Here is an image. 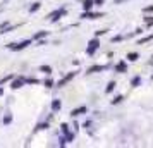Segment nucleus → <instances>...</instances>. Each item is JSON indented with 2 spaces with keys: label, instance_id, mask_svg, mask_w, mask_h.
I'll list each match as a JSON object with an SVG mask.
<instances>
[{
  "label": "nucleus",
  "instance_id": "nucleus-1",
  "mask_svg": "<svg viewBox=\"0 0 153 148\" xmlns=\"http://www.w3.org/2000/svg\"><path fill=\"white\" fill-rule=\"evenodd\" d=\"M31 42L33 40H24L22 43H9V50H12V52H17V50H22V48H26L28 45H31Z\"/></svg>",
  "mask_w": 153,
  "mask_h": 148
},
{
  "label": "nucleus",
  "instance_id": "nucleus-2",
  "mask_svg": "<svg viewBox=\"0 0 153 148\" xmlns=\"http://www.w3.org/2000/svg\"><path fill=\"white\" fill-rule=\"evenodd\" d=\"M100 47V42H98V38H93L90 43H88V48H86V54L88 55H93L95 52H97V48Z\"/></svg>",
  "mask_w": 153,
  "mask_h": 148
},
{
  "label": "nucleus",
  "instance_id": "nucleus-3",
  "mask_svg": "<svg viewBox=\"0 0 153 148\" xmlns=\"http://www.w3.org/2000/svg\"><path fill=\"white\" fill-rule=\"evenodd\" d=\"M65 14H67V10H65V9H59V10H55V12H52L48 17H50V21H52V22H57L62 16H65Z\"/></svg>",
  "mask_w": 153,
  "mask_h": 148
},
{
  "label": "nucleus",
  "instance_id": "nucleus-4",
  "mask_svg": "<svg viewBox=\"0 0 153 148\" xmlns=\"http://www.w3.org/2000/svg\"><path fill=\"white\" fill-rule=\"evenodd\" d=\"M74 76H76V72H69L67 76H64V78L60 79L59 83H57V86H59V88H62V86H65V85H67V83H69V81H71V79L74 78Z\"/></svg>",
  "mask_w": 153,
  "mask_h": 148
},
{
  "label": "nucleus",
  "instance_id": "nucleus-5",
  "mask_svg": "<svg viewBox=\"0 0 153 148\" xmlns=\"http://www.w3.org/2000/svg\"><path fill=\"white\" fill-rule=\"evenodd\" d=\"M98 17H102V14H95L91 10H84L81 14V19H98Z\"/></svg>",
  "mask_w": 153,
  "mask_h": 148
},
{
  "label": "nucleus",
  "instance_id": "nucleus-6",
  "mask_svg": "<svg viewBox=\"0 0 153 148\" xmlns=\"http://www.w3.org/2000/svg\"><path fill=\"white\" fill-rule=\"evenodd\" d=\"M88 112V107H77L74 110H71V117H77V115H81V114H86Z\"/></svg>",
  "mask_w": 153,
  "mask_h": 148
},
{
  "label": "nucleus",
  "instance_id": "nucleus-7",
  "mask_svg": "<svg viewBox=\"0 0 153 148\" xmlns=\"http://www.w3.org/2000/svg\"><path fill=\"white\" fill-rule=\"evenodd\" d=\"M12 83H10V88L12 90H19V88H22V85H24V79L19 78V79H10Z\"/></svg>",
  "mask_w": 153,
  "mask_h": 148
},
{
  "label": "nucleus",
  "instance_id": "nucleus-8",
  "mask_svg": "<svg viewBox=\"0 0 153 148\" xmlns=\"http://www.w3.org/2000/svg\"><path fill=\"white\" fill-rule=\"evenodd\" d=\"M115 72H127V64H126V60H120V62H117V65H115Z\"/></svg>",
  "mask_w": 153,
  "mask_h": 148
},
{
  "label": "nucleus",
  "instance_id": "nucleus-9",
  "mask_svg": "<svg viewBox=\"0 0 153 148\" xmlns=\"http://www.w3.org/2000/svg\"><path fill=\"white\" fill-rule=\"evenodd\" d=\"M100 71H105V65H100V64H97V65H93V67H90L86 74H93V72H100Z\"/></svg>",
  "mask_w": 153,
  "mask_h": 148
},
{
  "label": "nucleus",
  "instance_id": "nucleus-10",
  "mask_svg": "<svg viewBox=\"0 0 153 148\" xmlns=\"http://www.w3.org/2000/svg\"><path fill=\"white\" fill-rule=\"evenodd\" d=\"M60 107H62V102H60L59 98H55L53 102H52V110H53V112H57V110H60Z\"/></svg>",
  "mask_w": 153,
  "mask_h": 148
},
{
  "label": "nucleus",
  "instance_id": "nucleus-11",
  "mask_svg": "<svg viewBox=\"0 0 153 148\" xmlns=\"http://www.w3.org/2000/svg\"><path fill=\"white\" fill-rule=\"evenodd\" d=\"M93 9V0H83V10H91Z\"/></svg>",
  "mask_w": 153,
  "mask_h": 148
},
{
  "label": "nucleus",
  "instance_id": "nucleus-12",
  "mask_svg": "<svg viewBox=\"0 0 153 148\" xmlns=\"http://www.w3.org/2000/svg\"><path fill=\"white\" fill-rule=\"evenodd\" d=\"M40 7H42V2H35V4L29 7V12H31V14H35L36 10H40Z\"/></svg>",
  "mask_w": 153,
  "mask_h": 148
},
{
  "label": "nucleus",
  "instance_id": "nucleus-13",
  "mask_svg": "<svg viewBox=\"0 0 153 148\" xmlns=\"http://www.w3.org/2000/svg\"><path fill=\"white\" fill-rule=\"evenodd\" d=\"M126 59H127V60H131V62H136V60L139 59V55L136 54V52H131V54H127V57H126Z\"/></svg>",
  "mask_w": 153,
  "mask_h": 148
},
{
  "label": "nucleus",
  "instance_id": "nucleus-14",
  "mask_svg": "<svg viewBox=\"0 0 153 148\" xmlns=\"http://www.w3.org/2000/svg\"><path fill=\"white\" fill-rule=\"evenodd\" d=\"M47 35H48V31H38V33L33 36V40H42V38H45Z\"/></svg>",
  "mask_w": 153,
  "mask_h": 148
},
{
  "label": "nucleus",
  "instance_id": "nucleus-15",
  "mask_svg": "<svg viewBox=\"0 0 153 148\" xmlns=\"http://www.w3.org/2000/svg\"><path fill=\"white\" fill-rule=\"evenodd\" d=\"M115 81H110V83H108V85H107V88H105V93H112L114 91V88H115Z\"/></svg>",
  "mask_w": 153,
  "mask_h": 148
},
{
  "label": "nucleus",
  "instance_id": "nucleus-16",
  "mask_svg": "<svg viewBox=\"0 0 153 148\" xmlns=\"http://www.w3.org/2000/svg\"><path fill=\"white\" fill-rule=\"evenodd\" d=\"M139 85H141V78H139V76H136V78L131 79V86H134V88H136V86H139Z\"/></svg>",
  "mask_w": 153,
  "mask_h": 148
},
{
  "label": "nucleus",
  "instance_id": "nucleus-17",
  "mask_svg": "<svg viewBox=\"0 0 153 148\" xmlns=\"http://www.w3.org/2000/svg\"><path fill=\"white\" fill-rule=\"evenodd\" d=\"M40 71H42V72H45V74H52V67H50V65H42V67H40Z\"/></svg>",
  "mask_w": 153,
  "mask_h": 148
},
{
  "label": "nucleus",
  "instance_id": "nucleus-18",
  "mask_svg": "<svg viewBox=\"0 0 153 148\" xmlns=\"http://www.w3.org/2000/svg\"><path fill=\"white\" fill-rule=\"evenodd\" d=\"M122 100H124V97H122V95H119V97H115V98L112 100V105H119Z\"/></svg>",
  "mask_w": 153,
  "mask_h": 148
},
{
  "label": "nucleus",
  "instance_id": "nucleus-19",
  "mask_svg": "<svg viewBox=\"0 0 153 148\" xmlns=\"http://www.w3.org/2000/svg\"><path fill=\"white\" fill-rule=\"evenodd\" d=\"M24 83H28V85H38L40 81L36 78H28V79H24Z\"/></svg>",
  "mask_w": 153,
  "mask_h": 148
},
{
  "label": "nucleus",
  "instance_id": "nucleus-20",
  "mask_svg": "<svg viewBox=\"0 0 153 148\" xmlns=\"http://www.w3.org/2000/svg\"><path fill=\"white\" fill-rule=\"evenodd\" d=\"M47 127H48V122H42V124H38V126H36L35 131H42V129H47Z\"/></svg>",
  "mask_w": 153,
  "mask_h": 148
},
{
  "label": "nucleus",
  "instance_id": "nucleus-21",
  "mask_svg": "<svg viewBox=\"0 0 153 148\" xmlns=\"http://www.w3.org/2000/svg\"><path fill=\"white\" fill-rule=\"evenodd\" d=\"M60 129H62V133H64V134L71 133V131H69V126H67V124H65V122H62V124H60Z\"/></svg>",
  "mask_w": 153,
  "mask_h": 148
},
{
  "label": "nucleus",
  "instance_id": "nucleus-22",
  "mask_svg": "<svg viewBox=\"0 0 153 148\" xmlns=\"http://www.w3.org/2000/svg\"><path fill=\"white\" fill-rule=\"evenodd\" d=\"M43 85H45V88H53V81L52 79H45Z\"/></svg>",
  "mask_w": 153,
  "mask_h": 148
},
{
  "label": "nucleus",
  "instance_id": "nucleus-23",
  "mask_svg": "<svg viewBox=\"0 0 153 148\" xmlns=\"http://www.w3.org/2000/svg\"><path fill=\"white\" fill-rule=\"evenodd\" d=\"M145 21H146V26H153V16H146Z\"/></svg>",
  "mask_w": 153,
  "mask_h": 148
},
{
  "label": "nucleus",
  "instance_id": "nucleus-24",
  "mask_svg": "<svg viewBox=\"0 0 153 148\" xmlns=\"http://www.w3.org/2000/svg\"><path fill=\"white\" fill-rule=\"evenodd\" d=\"M150 40H153V35H150V36H146V38H143V40H139V45H143V43H146V42H150Z\"/></svg>",
  "mask_w": 153,
  "mask_h": 148
},
{
  "label": "nucleus",
  "instance_id": "nucleus-25",
  "mask_svg": "<svg viewBox=\"0 0 153 148\" xmlns=\"http://www.w3.org/2000/svg\"><path fill=\"white\" fill-rule=\"evenodd\" d=\"M10 120H12V115L9 114V115H5V117H4V124H10Z\"/></svg>",
  "mask_w": 153,
  "mask_h": 148
},
{
  "label": "nucleus",
  "instance_id": "nucleus-26",
  "mask_svg": "<svg viewBox=\"0 0 153 148\" xmlns=\"http://www.w3.org/2000/svg\"><path fill=\"white\" fill-rule=\"evenodd\" d=\"M10 79H12V76H5V78H2L0 79V86L4 85V83H7V81H10Z\"/></svg>",
  "mask_w": 153,
  "mask_h": 148
},
{
  "label": "nucleus",
  "instance_id": "nucleus-27",
  "mask_svg": "<svg viewBox=\"0 0 153 148\" xmlns=\"http://www.w3.org/2000/svg\"><path fill=\"white\" fill-rule=\"evenodd\" d=\"M120 40H122V36L119 35V36H114V38H112V43H117V42H120Z\"/></svg>",
  "mask_w": 153,
  "mask_h": 148
},
{
  "label": "nucleus",
  "instance_id": "nucleus-28",
  "mask_svg": "<svg viewBox=\"0 0 153 148\" xmlns=\"http://www.w3.org/2000/svg\"><path fill=\"white\" fill-rule=\"evenodd\" d=\"M105 33H107V29H100V31H97V38L98 36H103Z\"/></svg>",
  "mask_w": 153,
  "mask_h": 148
},
{
  "label": "nucleus",
  "instance_id": "nucleus-29",
  "mask_svg": "<svg viewBox=\"0 0 153 148\" xmlns=\"http://www.w3.org/2000/svg\"><path fill=\"white\" fill-rule=\"evenodd\" d=\"M102 4H103V0H93V5H98V7H100Z\"/></svg>",
  "mask_w": 153,
  "mask_h": 148
},
{
  "label": "nucleus",
  "instance_id": "nucleus-30",
  "mask_svg": "<svg viewBox=\"0 0 153 148\" xmlns=\"http://www.w3.org/2000/svg\"><path fill=\"white\" fill-rule=\"evenodd\" d=\"M145 12H153V5H148V7L145 9Z\"/></svg>",
  "mask_w": 153,
  "mask_h": 148
},
{
  "label": "nucleus",
  "instance_id": "nucleus-31",
  "mask_svg": "<svg viewBox=\"0 0 153 148\" xmlns=\"http://www.w3.org/2000/svg\"><path fill=\"white\" fill-rule=\"evenodd\" d=\"M2 95H4V88H2V86H0V97H2Z\"/></svg>",
  "mask_w": 153,
  "mask_h": 148
},
{
  "label": "nucleus",
  "instance_id": "nucleus-32",
  "mask_svg": "<svg viewBox=\"0 0 153 148\" xmlns=\"http://www.w3.org/2000/svg\"><path fill=\"white\" fill-rule=\"evenodd\" d=\"M120 2H124V0H115V4H120Z\"/></svg>",
  "mask_w": 153,
  "mask_h": 148
}]
</instances>
